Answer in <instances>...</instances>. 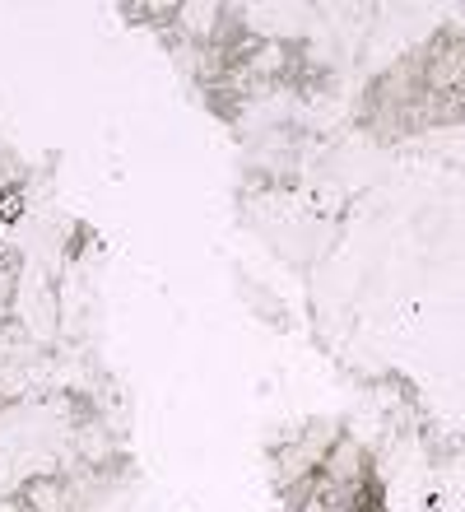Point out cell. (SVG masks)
Here are the masks:
<instances>
[{
	"label": "cell",
	"instance_id": "cell-1",
	"mask_svg": "<svg viewBox=\"0 0 465 512\" xmlns=\"http://www.w3.org/2000/svg\"><path fill=\"white\" fill-rule=\"evenodd\" d=\"M66 447V424H56L52 405H14L0 415V494L19 480L52 471Z\"/></svg>",
	"mask_w": 465,
	"mask_h": 512
}]
</instances>
